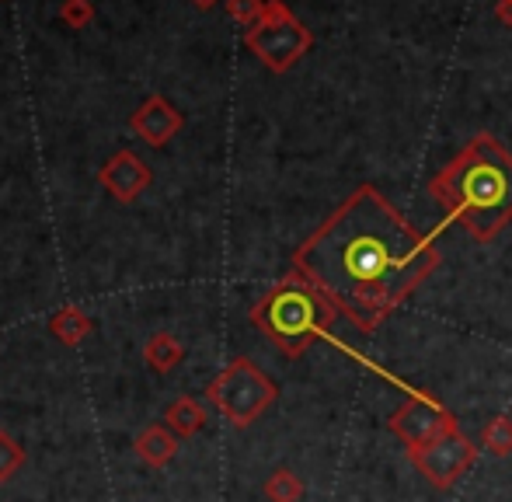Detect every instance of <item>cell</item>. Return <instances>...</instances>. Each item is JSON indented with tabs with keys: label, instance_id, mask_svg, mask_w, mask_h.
Masks as SVG:
<instances>
[{
	"label": "cell",
	"instance_id": "6da1fadb",
	"mask_svg": "<svg viewBox=\"0 0 512 502\" xmlns=\"http://www.w3.org/2000/svg\"><path fill=\"white\" fill-rule=\"evenodd\" d=\"M436 269V234L415 231L377 185H359L293 251V272L359 332H377Z\"/></svg>",
	"mask_w": 512,
	"mask_h": 502
},
{
	"label": "cell",
	"instance_id": "7a4b0ae2",
	"mask_svg": "<svg viewBox=\"0 0 512 502\" xmlns=\"http://www.w3.org/2000/svg\"><path fill=\"white\" fill-rule=\"evenodd\" d=\"M429 196L446 224H460L474 241L499 238L512 224V154L492 133H478L429 178Z\"/></svg>",
	"mask_w": 512,
	"mask_h": 502
},
{
	"label": "cell",
	"instance_id": "3957f363",
	"mask_svg": "<svg viewBox=\"0 0 512 502\" xmlns=\"http://www.w3.org/2000/svg\"><path fill=\"white\" fill-rule=\"evenodd\" d=\"M335 318L338 307L317 286H310L300 272L283 276L251 307V321L262 328L265 339L293 360L304 356L317 339H328Z\"/></svg>",
	"mask_w": 512,
	"mask_h": 502
},
{
	"label": "cell",
	"instance_id": "277c9868",
	"mask_svg": "<svg viewBox=\"0 0 512 502\" xmlns=\"http://www.w3.org/2000/svg\"><path fill=\"white\" fill-rule=\"evenodd\" d=\"M206 398L230 426L244 429L269 412L272 401L279 398V387H276V380L269 374H262L248 356H237V360H230L227 367L213 377V384L206 387Z\"/></svg>",
	"mask_w": 512,
	"mask_h": 502
},
{
	"label": "cell",
	"instance_id": "5b68a950",
	"mask_svg": "<svg viewBox=\"0 0 512 502\" xmlns=\"http://www.w3.org/2000/svg\"><path fill=\"white\" fill-rule=\"evenodd\" d=\"M248 49L272 70V74H286L300 56L314 46V35L293 18V11L283 0H265V14L255 28L244 35Z\"/></svg>",
	"mask_w": 512,
	"mask_h": 502
},
{
	"label": "cell",
	"instance_id": "8992f818",
	"mask_svg": "<svg viewBox=\"0 0 512 502\" xmlns=\"http://www.w3.org/2000/svg\"><path fill=\"white\" fill-rule=\"evenodd\" d=\"M408 461L429 485H436V489H453V485L471 471V464L478 461V447H474L471 436L453 429V433L439 436V440L425 443V447L408 450Z\"/></svg>",
	"mask_w": 512,
	"mask_h": 502
},
{
	"label": "cell",
	"instance_id": "52a82bcc",
	"mask_svg": "<svg viewBox=\"0 0 512 502\" xmlns=\"http://www.w3.org/2000/svg\"><path fill=\"white\" fill-rule=\"evenodd\" d=\"M387 429L405 443V450H415V447H425V443L439 440V436L453 433L460 429L457 415L436 401L432 394H411L405 405L387 419Z\"/></svg>",
	"mask_w": 512,
	"mask_h": 502
},
{
	"label": "cell",
	"instance_id": "ba28073f",
	"mask_svg": "<svg viewBox=\"0 0 512 502\" xmlns=\"http://www.w3.org/2000/svg\"><path fill=\"white\" fill-rule=\"evenodd\" d=\"M98 182L105 185V192L119 203H133L143 189L150 185V168L140 154L133 150H119L108 157V164L98 171Z\"/></svg>",
	"mask_w": 512,
	"mask_h": 502
},
{
	"label": "cell",
	"instance_id": "9c48e42d",
	"mask_svg": "<svg viewBox=\"0 0 512 502\" xmlns=\"http://www.w3.org/2000/svg\"><path fill=\"white\" fill-rule=\"evenodd\" d=\"M178 129H182V112L161 95H150L133 116V133L150 147H164Z\"/></svg>",
	"mask_w": 512,
	"mask_h": 502
},
{
	"label": "cell",
	"instance_id": "30bf717a",
	"mask_svg": "<svg viewBox=\"0 0 512 502\" xmlns=\"http://www.w3.org/2000/svg\"><path fill=\"white\" fill-rule=\"evenodd\" d=\"M136 454L150 468H164L178 457V436L168 426H147L136 436Z\"/></svg>",
	"mask_w": 512,
	"mask_h": 502
},
{
	"label": "cell",
	"instance_id": "8fae6325",
	"mask_svg": "<svg viewBox=\"0 0 512 502\" xmlns=\"http://www.w3.org/2000/svg\"><path fill=\"white\" fill-rule=\"evenodd\" d=\"M206 419H209V415H206L203 401H196V398L171 401V408L164 412V426H168L178 440H189V436H196L199 429L206 426Z\"/></svg>",
	"mask_w": 512,
	"mask_h": 502
},
{
	"label": "cell",
	"instance_id": "7c38bea8",
	"mask_svg": "<svg viewBox=\"0 0 512 502\" xmlns=\"http://www.w3.org/2000/svg\"><path fill=\"white\" fill-rule=\"evenodd\" d=\"M143 360H147L150 370H157V374H171V370L185 360V346L171 332H157V335H150L147 346H143Z\"/></svg>",
	"mask_w": 512,
	"mask_h": 502
},
{
	"label": "cell",
	"instance_id": "4fadbf2b",
	"mask_svg": "<svg viewBox=\"0 0 512 502\" xmlns=\"http://www.w3.org/2000/svg\"><path fill=\"white\" fill-rule=\"evenodd\" d=\"M49 332L63 342V346H77L91 335V318L81 307H60V311L49 318Z\"/></svg>",
	"mask_w": 512,
	"mask_h": 502
},
{
	"label": "cell",
	"instance_id": "5bb4252c",
	"mask_svg": "<svg viewBox=\"0 0 512 502\" xmlns=\"http://www.w3.org/2000/svg\"><path fill=\"white\" fill-rule=\"evenodd\" d=\"M265 499L269 502H300L304 499V482H300L297 471L290 468H276L265 478Z\"/></svg>",
	"mask_w": 512,
	"mask_h": 502
},
{
	"label": "cell",
	"instance_id": "9a60e30c",
	"mask_svg": "<svg viewBox=\"0 0 512 502\" xmlns=\"http://www.w3.org/2000/svg\"><path fill=\"white\" fill-rule=\"evenodd\" d=\"M481 447L495 457H509L512 454V415H495L492 422L481 433Z\"/></svg>",
	"mask_w": 512,
	"mask_h": 502
},
{
	"label": "cell",
	"instance_id": "2e32d148",
	"mask_svg": "<svg viewBox=\"0 0 512 502\" xmlns=\"http://www.w3.org/2000/svg\"><path fill=\"white\" fill-rule=\"evenodd\" d=\"M21 464H25V450H21V443L14 440V436L0 433V485L11 482V478L21 471Z\"/></svg>",
	"mask_w": 512,
	"mask_h": 502
},
{
	"label": "cell",
	"instance_id": "e0dca14e",
	"mask_svg": "<svg viewBox=\"0 0 512 502\" xmlns=\"http://www.w3.org/2000/svg\"><path fill=\"white\" fill-rule=\"evenodd\" d=\"M223 4H227L230 18L244 28H255L265 14V0H223Z\"/></svg>",
	"mask_w": 512,
	"mask_h": 502
},
{
	"label": "cell",
	"instance_id": "ac0fdd59",
	"mask_svg": "<svg viewBox=\"0 0 512 502\" xmlns=\"http://www.w3.org/2000/svg\"><path fill=\"white\" fill-rule=\"evenodd\" d=\"M60 18L70 28H88L95 21V4L91 0H63L60 4Z\"/></svg>",
	"mask_w": 512,
	"mask_h": 502
},
{
	"label": "cell",
	"instance_id": "d6986e66",
	"mask_svg": "<svg viewBox=\"0 0 512 502\" xmlns=\"http://www.w3.org/2000/svg\"><path fill=\"white\" fill-rule=\"evenodd\" d=\"M495 18L512 28V0H499V4H495Z\"/></svg>",
	"mask_w": 512,
	"mask_h": 502
},
{
	"label": "cell",
	"instance_id": "ffe728a7",
	"mask_svg": "<svg viewBox=\"0 0 512 502\" xmlns=\"http://www.w3.org/2000/svg\"><path fill=\"white\" fill-rule=\"evenodd\" d=\"M192 4H196L199 11H209V7H216V4H220V0H192Z\"/></svg>",
	"mask_w": 512,
	"mask_h": 502
}]
</instances>
